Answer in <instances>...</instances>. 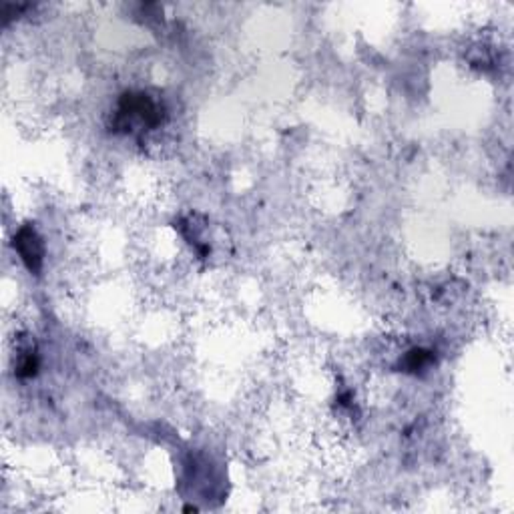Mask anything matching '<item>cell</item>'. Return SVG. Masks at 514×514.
Wrapping results in <instances>:
<instances>
[{
    "instance_id": "6da1fadb",
    "label": "cell",
    "mask_w": 514,
    "mask_h": 514,
    "mask_svg": "<svg viewBox=\"0 0 514 514\" xmlns=\"http://www.w3.org/2000/svg\"><path fill=\"white\" fill-rule=\"evenodd\" d=\"M15 249L20 253V259L27 263L30 272H39L43 265L44 247L43 239L39 237V233L32 228L18 229L15 237Z\"/></svg>"
},
{
    "instance_id": "7a4b0ae2",
    "label": "cell",
    "mask_w": 514,
    "mask_h": 514,
    "mask_svg": "<svg viewBox=\"0 0 514 514\" xmlns=\"http://www.w3.org/2000/svg\"><path fill=\"white\" fill-rule=\"evenodd\" d=\"M430 362V352L424 350H412L408 354V368L410 370H418V368H424Z\"/></svg>"
}]
</instances>
